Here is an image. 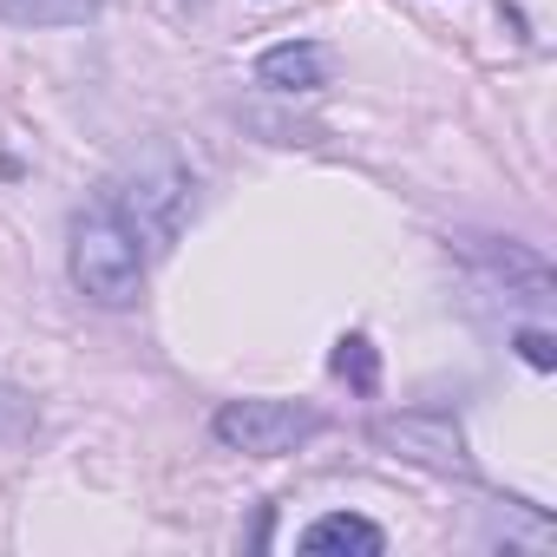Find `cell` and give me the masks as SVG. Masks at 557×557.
I'll return each instance as SVG.
<instances>
[{
	"mask_svg": "<svg viewBox=\"0 0 557 557\" xmlns=\"http://www.w3.org/2000/svg\"><path fill=\"white\" fill-rule=\"evenodd\" d=\"M66 269L79 296H92L99 309H132L145 289V243L119 223L112 203H92L66 230Z\"/></svg>",
	"mask_w": 557,
	"mask_h": 557,
	"instance_id": "6da1fadb",
	"label": "cell"
},
{
	"mask_svg": "<svg viewBox=\"0 0 557 557\" xmlns=\"http://www.w3.org/2000/svg\"><path fill=\"white\" fill-rule=\"evenodd\" d=\"M106 203H112L119 223L145 243V256H158V249H171L177 230L190 223V210H197V177H190L171 151H145L125 177L106 184Z\"/></svg>",
	"mask_w": 557,
	"mask_h": 557,
	"instance_id": "7a4b0ae2",
	"label": "cell"
},
{
	"mask_svg": "<svg viewBox=\"0 0 557 557\" xmlns=\"http://www.w3.org/2000/svg\"><path fill=\"white\" fill-rule=\"evenodd\" d=\"M322 426H329V420H322L315 407H302V400H230V407H216V420H210L216 446H230V453H243V459H283V453L309 446Z\"/></svg>",
	"mask_w": 557,
	"mask_h": 557,
	"instance_id": "3957f363",
	"label": "cell"
},
{
	"mask_svg": "<svg viewBox=\"0 0 557 557\" xmlns=\"http://www.w3.org/2000/svg\"><path fill=\"white\" fill-rule=\"evenodd\" d=\"M374 446H387L394 459L407 466H426V472H459L472 479V453H466V426L453 413H433V407H413V413H387L368 426Z\"/></svg>",
	"mask_w": 557,
	"mask_h": 557,
	"instance_id": "277c9868",
	"label": "cell"
},
{
	"mask_svg": "<svg viewBox=\"0 0 557 557\" xmlns=\"http://www.w3.org/2000/svg\"><path fill=\"white\" fill-rule=\"evenodd\" d=\"M329 73H335V60H329L322 47H309V40H289V47H269V53L256 60V86H269V92H283V99L322 92V86H329Z\"/></svg>",
	"mask_w": 557,
	"mask_h": 557,
	"instance_id": "5b68a950",
	"label": "cell"
},
{
	"mask_svg": "<svg viewBox=\"0 0 557 557\" xmlns=\"http://www.w3.org/2000/svg\"><path fill=\"white\" fill-rule=\"evenodd\" d=\"M302 550L309 557H381L387 537H381V524H368L355 511H329V518H315L302 531Z\"/></svg>",
	"mask_w": 557,
	"mask_h": 557,
	"instance_id": "8992f818",
	"label": "cell"
},
{
	"mask_svg": "<svg viewBox=\"0 0 557 557\" xmlns=\"http://www.w3.org/2000/svg\"><path fill=\"white\" fill-rule=\"evenodd\" d=\"M498 283H518L531 302H550V269H544V256H531L524 243H505V249H492V243H466Z\"/></svg>",
	"mask_w": 557,
	"mask_h": 557,
	"instance_id": "52a82bcc",
	"label": "cell"
},
{
	"mask_svg": "<svg viewBox=\"0 0 557 557\" xmlns=\"http://www.w3.org/2000/svg\"><path fill=\"white\" fill-rule=\"evenodd\" d=\"M106 8V0H0V21L14 27H79Z\"/></svg>",
	"mask_w": 557,
	"mask_h": 557,
	"instance_id": "ba28073f",
	"label": "cell"
},
{
	"mask_svg": "<svg viewBox=\"0 0 557 557\" xmlns=\"http://www.w3.org/2000/svg\"><path fill=\"white\" fill-rule=\"evenodd\" d=\"M335 374H342V381H355L361 394H374V381H381L374 342H368V335H342V342H335Z\"/></svg>",
	"mask_w": 557,
	"mask_h": 557,
	"instance_id": "9c48e42d",
	"label": "cell"
},
{
	"mask_svg": "<svg viewBox=\"0 0 557 557\" xmlns=\"http://www.w3.org/2000/svg\"><path fill=\"white\" fill-rule=\"evenodd\" d=\"M518 355H524L537 374H544V368H557V342H550L544 329H524V335H518Z\"/></svg>",
	"mask_w": 557,
	"mask_h": 557,
	"instance_id": "30bf717a",
	"label": "cell"
}]
</instances>
